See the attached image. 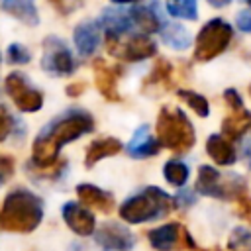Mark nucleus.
I'll use <instances>...</instances> for the list:
<instances>
[{"instance_id": "f257e3e1", "label": "nucleus", "mask_w": 251, "mask_h": 251, "mask_svg": "<svg viewBox=\"0 0 251 251\" xmlns=\"http://www.w3.org/2000/svg\"><path fill=\"white\" fill-rule=\"evenodd\" d=\"M94 129V120L88 112L71 110L53 122H49L33 141V163L41 169L53 167L57 163L59 151L73 139Z\"/></svg>"}, {"instance_id": "f03ea898", "label": "nucleus", "mask_w": 251, "mask_h": 251, "mask_svg": "<svg viewBox=\"0 0 251 251\" xmlns=\"http://www.w3.org/2000/svg\"><path fill=\"white\" fill-rule=\"evenodd\" d=\"M43 220V200L25 188L12 190L0 210V227L14 233H31Z\"/></svg>"}, {"instance_id": "7ed1b4c3", "label": "nucleus", "mask_w": 251, "mask_h": 251, "mask_svg": "<svg viewBox=\"0 0 251 251\" xmlns=\"http://www.w3.org/2000/svg\"><path fill=\"white\" fill-rule=\"evenodd\" d=\"M157 141L161 147L171 149L173 153H186L192 149L196 141L194 127L188 120V116L178 108L163 106L157 116Z\"/></svg>"}, {"instance_id": "20e7f679", "label": "nucleus", "mask_w": 251, "mask_h": 251, "mask_svg": "<svg viewBox=\"0 0 251 251\" xmlns=\"http://www.w3.org/2000/svg\"><path fill=\"white\" fill-rule=\"evenodd\" d=\"M175 208L173 196L157 186H147L143 192L127 198L120 206V218L127 224H143L167 216Z\"/></svg>"}, {"instance_id": "39448f33", "label": "nucleus", "mask_w": 251, "mask_h": 251, "mask_svg": "<svg viewBox=\"0 0 251 251\" xmlns=\"http://www.w3.org/2000/svg\"><path fill=\"white\" fill-rule=\"evenodd\" d=\"M233 35V29L229 24H226L224 20L216 18L210 20L208 24L202 25V29L196 35V45H194V59L196 61H210L214 57H218L220 53L226 51V47L229 45Z\"/></svg>"}, {"instance_id": "423d86ee", "label": "nucleus", "mask_w": 251, "mask_h": 251, "mask_svg": "<svg viewBox=\"0 0 251 251\" xmlns=\"http://www.w3.org/2000/svg\"><path fill=\"white\" fill-rule=\"evenodd\" d=\"M106 49L110 55L122 59V61H141L149 59L157 53V45L147 35H131L126 41L114 35H106Z\"/></svg>"}, {"instance_id": "0eeeda50", "label": "nucleus", "mask_w": 251, "mask_h": 251, "mask_svg": "<svg viewBox=\"0 0 251 251\" xmlns=\"http://www.w3.org/2000/svg\"><path fill=\"white\" fill-rule=\"evenodd\" d=\"M147 239L153 249L157 251H180V249H194V239L188 233V229L178 224H165L161 227H155L147 233Z\"/></svg>"}, {"instance_id": "6e6552de", "label": "nucleus", "mask_w": 251, "mask_h": 251, "mask_svg": "<svg viewBox=\"0 0 251 251\" xmlns=\"http://www.w3.org/2000/svg\"><path fill=\"white\" fill-rule=\"evenodd\" d=\"M4 86L10 98L14 100V104L18 106V110L31 114L43 106V94L35 90L27 82V76H24L22 73H10L4 80Z\"/></svg>"}, {"instance_id": "1a4fd4ad", "label": "nucleus", "mask_w": 251, "mask_h": 251, "mask_svg": "<svg viewBox=\"0 0 251 251\" xmlns=\"http://www.w3.org/2000/svg\"><path fill=\"white\" fill-rule=\"evenodd\" d=\"M41 67L53 75H71L75 71V59L63 39L47 37L43 41Z\"/></svg>"}, {"instance_id": "9d476101", "label": "nucleus", "mask_w": 251, "mask_h": 251, "mask_svg": "<svg viewBox=\"0 0 251 251\" xmlns=\"http://www.w3.org/2000/svg\"><path fill=\"white\" fill-rule=\"evenodd\" d=\"M94 239L106 251H129L135 245L133 233L126 226H122L118 222H106V224H102L94 231Z\"/></svg>"}, {"instance_id": "9b49d317", "label": "nucleus", "mask_w": 251, "mask_h": 251, "mask_svg": "<svg viewBox=\"0 0 251 251\" xmlns=\"http://www.w3.org/2000/svg\"><path fill=\"white\" fill-rule=\"evenodd\" d=\"M94 80H96V88L98 92L110 100V102H120V92H118V78L122 75V67L118 65H108L102 59H96L94 65Z\"/></svg>"}, {"instance_id": "f8f14e48", "label": "nucleus", "mask_w": 251, "mask_h": 251, "mask_svg": "<svg viewBox=\"0 0 251 251\" xmlns=\"http://www.w3.org/2000/svg\"><path fill=\"white\" fill-rule=\"evenodd\" d=\"M61 214H63L65 224H67L76 235L86 237V235H92V233H94V229H96V220H94V216H92L84 206H80V204H76V202H67V204L63 206V210H61Z\"/></svg>"}, {"instance_id": "ddd939ff", "label": "nucleus", "mask_w": 251, "mask_h": 251, "mask_svg": "<svg viewBox=\"0 0 251 251\" xmlns=\"http://www.w3.org/2000/svg\"><path fill=\"white\" fill-rule=\"evenodd\" d=\"M76 196L84 206H88V208H92L96 212L110 214L114 210V196L110 192L94 186V184H86V182L78 184L76 186Z\"/></svg>"}, {"instance_id": "4468645a", "label": "nucleus", "mask_w": 251, "mask_h": 251, "mask_svg": "<svg viewBox=\"0 0 251 251\" xmlns=\"http://www.w3.org/2000/svg\"><path fill=\"white\" fill-rule=\"evenodd\" d=\"M73 39H75L76 51H78L82 57L92 55V53L96 51L98 43H100V25H98V22L86 20V22L78 24V25L75 27Z\"/></svg>"}, {"instance_id": "2eb2a0df", "label": "nucleus", "mask_w": 251, "mask_h": 251, "mask_svg": "<svg viewBox=\"0 0 251 251\" xmlns=\"http://www.w3.org/2000/svg\"><path fill=\"white\" fill-rule=\"evenodd\" d=\"M159 149H161V145H159L157 137H153V135L149 133V127H147V126L137 127L135 133H133V137L129 139V143H127V147H126V151H127L133 159L153 157V155L159 153Z\"/></svg>"}, {"instance_id": "dca6fc26", "label": "nucleus", "mask_w": 251, "mask_h": 251, "mask_svg": "<svg viewBox=\"0 0 251 251\" xmlns=\"http://www.w3.org/2000/svg\"><path fill=\"white\" fill-rule=\"evenodd\" d=\"M196 190L204 196L212 198H224V176L210 165H202L198 169V180Z\"/></svg>"}, {"instance_id": "f3484780", "label": "nucleus", "mask_w": 251, "mask_h": 251, "mask_svg": "<svg viewBox=\"0 0 251 251\" xmlns=\"http://www.w3.org/2000/svg\"><path fill=\"white\" fill-rule=\"evenodd\" d=\"M173 67L167 59L159 57L153 71L147 75L145 82H143V92H159V90H169L173 84Z\"/></svg>"}, {"instance_id": "a211bd4d", "label": "nucleus", "mask_w": 251, "mask_h": 251, "mask_svg": "<svg viewBox=\"0 0 251 251\" xmlns=\"http://www.w3.org/2000/svg\"><path fill=\"white\" fill-rule=\"evenodd\" d=\"M206 151H208V155L214 159V163L224 165V167L233 165L235 159H237L235 147L231 145V141H229L227 137L220 135V133H212V135L208 137V141H206Z\"/></svg>"}, {"instance_id": "6ab92c4d", "label": "nucleus", "mask_w": 251, "mask_h": 251, "mask_svg": "<svg viewBox=\"0 0 251 251\" xmlns=\"http://www.w3.org/2000/svg\"><path fill=\"white\" fill-rule=\"evenodd\" d=\"M124 147H122V141L116 139V137H100L96 141H92L86 149V157H84V165L90 169L94 167L98 161L106 159V157H112L116 153H120Z\"/></svg>"}, {"instance_id": "aec40b11", "label": "nucleus", "mask_w": 251, "mask_h": 251, "mask_svg": "<svg viewBox=\"0 0 251 251\" xmlns=\"http://www.w3.org/2000/svg\"><path fill=\"white\" fill-rule=\"evenodd\" d=\"M100 24H102L106 35H114V37L124 35L133 25L129 14H126L122 10H104L102 18H100Z\"/></svg>"}, {"instance_id": "412c9836", "label": "nucleus", "mask_w": 251, "mask_h": 251, "mask_svg": "<svg viewBox=\"0 0 251 251\" xmlns=\"http://www.w3.org/2000/svg\"><path fill=\"white\" fill-rule=\"evenodd\" d=\"M2 8L12 14L16 20L27 24V25H37L39 24V14L33 4V0H4Z\"/></svg>"}, {"instance_id": "4be33fe9", "label": "nucleus", "mask_w": 251, "mask_h": 251, "mask_svg": "<svg viewBox=\"0 0 251 251\" xmlns=\"http://www.w3.org/2000/svg\"><path fill=\"white\" fill-rule=\"evenodd\" d=\"M251 127V114L245 110V108H239V110H233L222 124V129H224V135L227 139H239L247 129Z\"/></svg>"}, {"instance_id": "5701e85b", "label": "nucleus", "mask_w": 251, "mask_h": 251, "mask_svg": "<svg viewBox=\"0 0 251 251\" xmlns=\"http://www.w3.org/2000/svg\"><path fill=\"white\" fill-rule=\"evenodd\" d=\"M129 18H131V24H135L137 27H141L145 33H153V31H159L161 27V18L159 14L149 8V6H135L131 8L129 12Z\"/></svg>"}, {"instance_id": "b1692460", "label": "nucleus", "mask_w": 251, "mask_h": 251, "mask_svg": "<svg viewBox=\"0 0 251 251\" xmlns=\"http://www.w3.org/2000/svg\"><path fill=\"white\" fill-rule=\"evenodd\" d=\"M161 39H163V43H167L169 47L178 49V51H182L190 45V35L186 31V27L180 24H167L161 31Z\"/></svg>"}, {"instance_id": "393cba45", "label": "nucleus", "mask_w": 251, "mask_h": 251, "mask_svg": "<svg viewBox=\"0 0 251 251\" xmlns=\"http://www.w3.org/2000/svg\"><path fill=\"white\" fill-rule=\"evenodd\" d=\"M188 167L178 161V159H171L165 163L163 167V175H165V180L173 186H184V182L188 180Z\"/></svg>"}, {"instance_id": "a878e982", "label": "nucleus", "mask_w": 251, "mask_h": 251, "mask_svg": "<svg viewBox=\"0 0 251 251\" xmlns=\"http://www.w3.org/2000/svg\"><path fill=\"white\" fill-rule=\"evenodd\" d=\"M167 10L173 18L192 20V22L198 18L196 0H167Z\"/></svg>"}, {"instance_id": "bb28decb", "label": "nucleus", "mask_w": 251, "mask_h": 251, "mask_svg": "<svg viewBox=\"0 0 251 251\" xmlns=\"http://www.w3.org/2000/svg\"><path fill=\"white\" fill-rule=\"evenodd\" d=\"M178 98L184 100L200 118H206V116L210 114L208 100H206L202 94H198V92H194V90H178Z\"/></svg>"}, {"instance_id": "cd10ccee", "label": "nucleus", "mask_w": 251, "mask_h": 251, "mask_svg": "<svg viewBox=\"0 0 251 251\" xmlns=\"http://www.w3.org/2000/svg\"><path fill=\"white\" fill-rule=\"evenodd\" d=\"M229 251H251V229L235 227L227 239Z\"/></svg>"}, {"instance_id": "c85d7f7f", "label": "nucleus", "mask_w": 251, "mask_h": 251, "mask_svg": "<svg viewBox=\"0 0 251 251\" xmlns=\"http://www.w3.org/2000/svg\"><path fill=\"white\" fill-rule=\"evenodd\" d=\"M6 55H8V61H10L12 65H25V63H29V59H31V53H29L24 45H20V43L8 45Z\"/></svg>"}, {"instance_id": "c756f323", "label": "nucleus", "mask_w": 251, "mask_h": 251, "mask_svg": "<svg viewBox=\"0 0 251 251\" xmlns=\"http://www.w3.org/2000/svg\"><path fill=\"white\" fill-rule=\"evenodd\" d=\"M235 208H237V216L243 218L247 224H251V198L247 194H243L235 200Z\"/></svg>"}, {"instance_id": "7c9ffc66", "label": "nucleus", "mask_w": 251, "mask_h": 251, "mask_svg": "<svg viewBox=\"0 0 251 251\" xmlns=\"http://www.w3.org/2000/svg\"><path fill=\"white\" fill-rule=\"evenodd\" d=\"M14 175V159L10 155H0V186Z\"/></svg>"}, {"instance_id": "2f4dec72", "label": "nucleus", "mask_w": 251, "mask_h": 251, "mask_svg": "<svg viewBox=\"0 0 251 251\" xmlns=\"http://www.w3.org/2000/svg\"><path fill=\"white\" fill-rule=\"evenodd\" d=\"M12 131V116L4 106H0V141L6 139Z\"/></svg>"}, {"instance_id": "473e14b6", "label": "nucleus", "mask_w": 251, "mask_h": 251, "mask_svg": "<svg viewBox=\"0 0 251 251\" xmlns=\"http://www.w3.org/2000/svg\"><path fill=\"white\" fill-rule=\"evenodd\" d=\"M224 100H226V104H227L231 110L243 108V100H241V96L237 94L235 88H226V90H224Z\"/></svg>"}, {"instance_id": "72a5a7b5", "label": "nucleus", "mask_w": 251, "mask_h": 251, "mask_svg": "<svg viewBox=\"0 0 251 251\" xmlns=\"http://www.w3.org/2000/svg\"><path fill=\"white\" fill-rule=\"evenodd\" d=\"M173 200H175V206H182V208H186V206H192V204L196 202V196H194L192 190H180Z\"/></svg>"}, {"instance_id": "f704fd0d", "label": "nucleus", "mask_w": 251, "mask_h": 251, "mask_svg": "<svg viewBox=\"0 0 251 251\" xmlns=\"http://www.w3.org/2000/svg\"><path fill=\"white\" fill-rule=\"evenodd\" d=\"M237 27L241 31H249L251 33V12L243 10V12L237 14Z\"/></svg>"}, {"instance_id": "c9c22d12", "label": "nucleus", "mask_w": 251, "mask_h": 251, "mask_svg": "<svg viewBox=\"0 0 251 251\" xmlns=\"http://www.w3.org/2000/svg\"><path fill=\"white\" fill-rule=\"evenodd\" d=\"M82 90H84V84L82 82H75V84H69L67 86V94L69 96H78V94H82Z\"/></svg>"}, {"instance_id": "e433bc0d", "label": "nucleus", "mask_w": 251, "mask_h": 251, "mask_svg": "<svg viewBox=\"0 0 251 251\" xmlns=\"http://www.w3.org/2000/svg\"><path fill=\"white\" fill-rule=\"evenodd\" d=\"M243 157H245V161H247V167L251 169V141L245 143V147H243Z\"/></svg>"}, {"instance_id": "4c0bfd02", "label": "nucleus", "mask_w": 251, "mask_h": 251, "mask_svg": "<svg viewBox=\"0 0 251 251\" xmlns=\"http://www.w3.org/2000/svg\"><path fill=\"white\" fill-rule=\"evenodd\" d=\"M229 2H231V0H208V4L214 6V8H226Z\"/></svg>"}, {"instance_id": "58836bf2", "label": "nucleus", "mask_w": 251, "mask_h": 251, "mask_svg": "<svg viewBox=\"0 0 251 251\" xmlns=\"http://www.w3.org/2000/svg\"><path fill=\"white\" fill-rule=\"evenodd\" d=\"M51 4H53V6H57L59 10H63V0H51Z\"/></svg>"}, {"instance_id": "ea45409f", "label": "nucleus", "mask_w": 251, "mask_h": 251, "mask_svg": "<svg viewBox=\"0 0 251 251\" xmlns=\"http://www.w3.org/2000/svg\"><path fill=\"white\" fill-rule=\"evenodd\" d=\"M116 4H131V2H137V0H112Z\"/></svg>"}, {"instance_id": "a19ab883", "label": "nucleus", "mask_w": 251, "mask_h": 251, "mask_svg": "<svg viewBox=\"0 0 251 251\" xmlns=\"http://www.w3.org/2000/svg\"><path fill=\"white\" fill-rule=\"evenodd\" d=\"M206 251H220V249H206Z\"/></svg>"}, {"instance_id": "79ce46f5", "label": "nucleus", "mask_w": 251, "mask_h": 251, "mask_svg": "<svg viewBox=\"0 0 251 251\" xmlns=\"http://www.w3.org/2000/svg\"><path fill=\"white\" fill-rule=\"evenodd\" d=\"M247 4H249V6H251V0H247Z\"/></svg>"}, {"instance_id": "37998d69", "label": "nucleus", "mask_w": 251, "mask_h": 251, "mask_svg": "<svg viewBox=\"0 0 251 251\" xmlns=\"http://www.w3.org/2000/svg\"><path fill=\"white\" fill-rule=\"evenodd\" d=\"M249 92H251V84H249Z\"/></svg>"}]
</instances>
